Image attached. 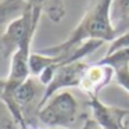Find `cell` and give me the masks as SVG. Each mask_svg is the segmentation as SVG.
I'll use <instances>...</instances> for the list:
<instances>
[{
  "mask_svg": "<svg viewBox=\"0 0 129 129\" xmlns=\"http://www.w3.org/2000/svg\"><path fill=\"white\" fill-rule=\"evenodd\" d=\"M111 4L112 0H89L83 17L72 29L70 36L58 45L40 49L38 51L46 56L61 57L87 40L114 42L118 34L111 22Z\"/></svg>",
  "mask_w": 129,
  "mask_h": 129,
  "instance_id": "6da1fadb",
  "label": "cell"
},
{
  "mask_svg": "<svg viewBox=\"0 0 129 129\" xmlns=\"http://www.w3.org/2000/svg\"><path fill=\"white\" fill-rule=\"evenodd\" d=\"M125 129H129V128H128V126H126V128H125Z\"/></svg>",
  "mask_w": 129,
  "mask_h": 129,
  "instance_id": "9a60e30c",
  "label": "cell"
},
{
  "mask_svg": "<svg viewBox=\"0 0 129 129\" xmlns=\"http://www.w3.org/2000/svg\"><path fill=\"white\" fill-rule=\"evenodd\" d=\"M89 107L92 118L103 129H125L128 126L125 118L129 115V110L107 106L99 97H90Z\"/></svg>",
  "mask_w": 129,
  "mask_h": 129,
  "instance_id": "5b68a950",
  "label": "cell"
},
{
  "mask_svg": "<svg viewBox=\"0 0 129 129\" xmlns=\"http://www.w3.org/2000/svg\"><path fill=\"white\" fill-rule=\"evenodd\" d=\"M29 7L40 10L53 22H60L65 17L64 0H24Z\"/></svg>",
  "mask_w": 129,
  "mask_h": 129,
  "instance_id": "ba28073f",
  "label": "cell"
},
{
  "mask_svg": "<svg viewBox=\"0 0 129 129\" xmlns=\"http://www.w3.org/2000/svg\"><path fill=\"white\" fill-rule=\"evenodd\" d=\"M53 65H60L57 57L46 56V54H42L39 51L31 53V57H29V71H31V76L38 78L45 70H47L49 67H53Z\"/></svg>",
  "mask_w": 129,
  "mask_h": 129,
  "instance_id": "30bf717a",
  "label": "cell"
},
{
  "mask_svg": "<svg viewBox=\"0 0 129 129\" xmlns=\"http://www.w3.org/2000/svg\"><path fill=\"white\" fill-rule=\"evenodd\" d=\"M97 62L110 65V67H112V68L118 67V65L129 64V47L121 49V50L115 51V53H111V54H106V56L101 60H99Z\"/></svg>",
  "mask_w": 129,
  "mask_h": 129,
  "instance_id": "8fae6325",
  "label": "cell"
},
{
  "mask_svg": "<svg viewBox=\"0 0 129 129\" xmlns=\"http://www.w3.org/2000/svg\"><path fill=\"white\" fill-rule=\"evenodd\" d=\"M89 64L81 60V61H75V62H70V64H64V65H58L56 70L51 82L46 86L45 94H43V100H42V106L56 93L61 92L62 89H70V87H79L81 81L83 78V74L86 72Z\"/></svg>",
  "mask_w": 129,
  "mask_h": 129,
  "instance_id": "277c9868",
  "label": "cell"
},
{
  "mask_svg": "<svg viewBox=\"0 0 129 129\" xmlns=\"http://www.w3.org/2000/svg\"><path fill=\"white\" fill-rule=\"evenodd\" d=\"M81 129H103V128H101L92 117H87V118H85V122H83V125H82Z\"/></svg>",
  "mask_w": 129,
  "mask_h": 129,
  "instance_id": "4fadbf2b",
  "label": "cell"
},
{
  "mask_svg": "<svg viewBox=\"0 0 129 129\" xmlns=\"http://www.w3.org/2000/svg\"><path fill=\"white\" fill-rule=\"evenodd\" d=\"M53 129H67V128H53Z\"/></svg>",
  "mask_w": 129,
  "mask_h": 129,
  "instance_id": "5bb4252c",
  "label": "cell"
},
{
  "mask_svg": "<svg viewBox=\"0 0 129 129\" xmlns=\"http://www.w3.org/2000/svg\"><path fill=\"white\" fill-rule=\"evenodd\" d=\"M42 11L28 7L22 17L17 18L9 25V28L0 36V54L3 58L10 60L11 56L28 39H34L39 25Z\"/></svg>",
  "mask_w": 129,
  "mask_h": 129,
  "instance_id": "3957f363",
  "label": "cell"
},
{
  "mask_svg": "<svg viewBox=\"0 0 129 129\" xmlns=\"http://www.w3.org/2000/svg\"><path fill=\"white\" fill-rule=\"evenodd\" d=\"M28 7L29 6L24 0H2L0 2V36L13 21L22 17Z\"/></svg>",
  "mask_w": 129,
  "mask_h": 129,
  "instance_id": "52a82bcc",
  "label": "cell"
},
{
  "mask_svg": "<svg viewBox=\"0 0 129 129\" xmlns=\"http://www.w3.org/2000/svg\"><path fill=\"white\" fill-rule=\"evenodd\" d=\"M115 79V71L112 67L100 62L89 64L86 72L83 74V78L81 81L79 89L83 93H86L90 97H99L100 92Z\"/></svg>",
  "mask_w": 129,
  "mask_h": 129,
  "instance_id": "8992f818",
  "label": "cell"
},
{
  "mask_svg": "<svg viewBox=\"0 0 129 129\" xmlns=\"http://www.w3.org/2000/svg\"><path fill=\"white\" fill-rule=\"evenodd\" d=\"M79 111V104L71 92L61 90L51 96L39 110L38 122L43 123L49 129L67 128L75 122Z\"/></svg>",
  "mask_w": 129,
  "mask_h": 129,
  "instance_id": "7a4b0ae2",
  "label": "cell"
},
{
  "mask_svg": "<svg viewBox=\"0 0 129 129\" xmlns=\"http://www.w3.org/2000/svg\"><path fill=\"white\" fill-rule=\"evenodd\" d=\"M114 71H115V82L129 93V64L118 65V67L114 68Z\"/></svg>",
  "mask_w": 129,
  "mask_h": 129,
  "instance_id": "7c38bea8",
  "label": "cell"
},
{
  "mask_svg": "<svg viewBox=\"0 0 129 129\" xmlns=\"http://www.w3.org/2000/svg\"><path fill=\"white\" fill-rule=\"evenodd\" d=\"M111 22L118 36L129 28V0H112Z\"/></svg>",
  "mask_w": 129,
  "mask_h": 129,
  "instance_id": "9c48e42d",
  "label": "cell"
}]
</instances>
